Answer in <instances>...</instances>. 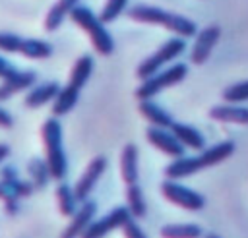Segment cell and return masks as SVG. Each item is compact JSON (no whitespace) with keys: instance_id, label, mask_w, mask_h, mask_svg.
<instances>
[{"instance_id":"8992f818","label":"cell","mask_w":248,"mask_h":238,"mask_svg":"<svg viewBox=\"0 0 248 238\" xmlns=\"http://www.w3.org/2000/svg\"><path fill=\"white\" fill-rule=\"evenodd\" d=\"M186 74H188V66L186 64H174V66H170V68H167L163 72H157L155 75L143 79V83L136 89V97L140 101L151 99L157 93H161V91H165V89L180 83L186 77Z\"/></svg>"},{"instance_id":"f1b7e54d","label":"cell","mask_w":248,"mask_h":238,"mask_svg":"<svg viewBox=\"0 0 248 238\" xmlns=\"http://www.w3.org/2000/svg\"><path fill=\"white\" fill-rule=\"evenodd\" d=\"M23 45V39L14 33H0V50L6 52H19Z\"/></svg>"},{"instance_id":"f546056e","label":"cell","mask_w":248,"mask_h":238,"mask_svg":"<svg viewBox=\"0 0 248 238\" xmlns=\"http://www.w3.org/2000/svg\"><path fill=\"white\" fill-rule=\"evenodd\" d=\"M122 230H124V236H126V238H147V236H145V232H143V230H141V228H140L132 219H130L128 223H124Z\"/></svg>"},{"instance_id":"7a4b0ae2","label":"cell","mask_w":248,"mask_h":238,"mask_svg":"<svg viewBox=\"0 0 248 238\" xmlns=\"http://www.w3.org/2000/svg\"><path fill=\"white\" fill-rule=\"evenodd\" d=\"M128 15L134 21H141V23H153V25H163L165 29L176 33L178 37H194L198 33V27L192 19L180 15V14H172L167 12L163 8H155V6H145V4H136L128 10Z\"/></svg>"},{"instance_id":"d4e9b609","label":"cell","mask_w":248,"mask_h":238,"mask_svg":"<svg viewBox=\"0 0 248 238\" xmlns=\"http://www.w3.org/2000/svg\"><path fill=\"white\" fill-rule=\"evenodd\" d=\"M56 197H58V207L62 215H74L76 213V193L68 184H60L56 188Z\"/></svg>"},{"instance_id":"30bf717a","label":"cell","mask_w":248,"mask_h":238,"mask_svg":"<svg viewBox=\"0 0 248 238\" xmlns=\"http://www.w3.org/2000/svg\"><path fill=\"white\" fill-rule=\"evenodd\" d=\"M145 135H147V141L153 147H157L161 153H165L169 157H174V159L184 157V145L176 139V135L172 132H167V128L151 126V128H147Z\"/></svg>"},{"instance_id":"44dd1931","label":"cell","mask_w":248,"mask_h":238,"mask_svg":"<svg viewBox=\"0 0 248 238\" xmlns=\"http://www.w3.org/2000/svg\"><path fill=\"white\" fill-rule=\"evenodd\" d=\"M161 236L163 238H202L203 230L194 223H174V224H165L161 228Z\"/></svg>"},{"instance_id":"484cf974","label":"cell","mask_w":248,"mask_h":238,"mask_svg":"<svg viewBox=\"0 0 248 238\" xmlns=\"http://www.w3.org/2000/svg\"><path fill=\"white\" fill-rule=\"evenodd\" d=\"M29 168V174H31V180H33V186L35 188H43L45 184H46V178H48V174H50V168H48V163H45L43 159H31L29 161V164H27Z\"/></svg>"},{"instance_id":"836d02e7","label":"cell","mask_w":248,"mask_h":238,"mask_svg":"<svg viewBox=\"0 0 248 238\" xmlns=\"http://www.w3.org/2000/svg\"><path fill=\"white\" fill-rule=\"evenodd\" d=\"M205 238H221V236H217V234H207Z\"/></svg>"},{"instance_id":"3957f363","label":"cell","mask_w":248,"mask_h":238,"mask_svg":"<svg viewBox=\"0 0 248 238\" xmlns=\"http://www.w3.org/2000/svg\"><path fill=\"white\" fill-rule=\"evenodd\" d=\"M70 17H72V21H74L78 27H81V29L89 35V39H91V43H93V46H95V50H97L99 54L108 56V54L114 50L112 35L105 29V23L101 21V17L95 15L87 6H76V8L72 10Z\"/></svg>"},{"instance_id":"ba28073f","label":"cell","mask_w":248,"mask_h":238,"mask_svg":"<svg viewBox=\"0 0 248 238\" xmlns=\"http://www.w3.org/2000/svg\"><path fill=\"white\" fill-rule=\"evenodd\" d=\"M132 219V213H130V209H128V205L126 207H114L110 213H107L103 219H99V221H93L89 226H87V230L81 234V238H103L105 234H108L110 230H114V228H122L124 226V223H128Z\"/></svg>"},{"instance_id":"277c9868","label":"cell","mask_w":248,"mask_h":238,"mask_svg":"<svg viewBox=\"0 0 248 238\" xmlns=\"http://www.w3.org/2000/svg\"><path fill=\"white\" fill-rule=\"evenodd\" d=\"M43 143L46 149V163L50 168V176L56 180H62L68 170V161L62 147V126L56 118H48L41 128Z\"/></svg>"},{"instance_id":"4fadbf2b","label":"cell","mask_w":248,"mask_h":238,"mask_svg":"<svg viewBox=\"0 0 248 238\" xmlns=\"http://www.w3.org/2000/svg\"><path fill=\"white\" fill-rule=\"evenodd\" d=\"M209 118L215 120V122H223V124L248 126V108L246 106H236L234 103L217 104V106L209 108Z\"/></svg>"},{"instance_id":"6da1fadb","label":"cell","mask_w":248,"mask_h":238,"mask_svg":"<svg viewBox=\"0 0 248 238\" xmlns=\"http://www.w3.org/2000/svg\"><path fill=\"white\" fill-rule=\"evenodd\" d=\"M234 149H236L234 141H221L217 145H211L209 149H203L196 157H178L170 164H167L165 176L170 180L192 176L200 170H205V168H211V166L223 163L225 159H229L234 153Z\"/></svg>"},{"instance_id":"cb8c5ba5","label":"cell","mask_w":248,"mask_h":238,"mask_svg":"<svg viewBox=\"0 0 248 238\" xmlns=\"http://www.w3.org/2000/svg\"><path fill=\"white\" fill-rule=\"evenodd\" d=\"M19 52L27 58H48L52 54V46L41 39H23Z\"/></svg>"},{"instance_id":"7c38bea8","label":"cell","mask_w":248,"mask_h":238,"mask_svg":"<svg viewBox=\"0 0 248 238\" xmlns=\"http://www.w3.org/2000/svg\"><path fill=\"white\" fill-rule=\"evenodd\" d=\"M97 211V203L95 201H83V205L74 213L72 223L66 226V230L62 232V238H81V234L87 230V226L93 223Z\"/></svg>"},{"instance_id":"7402d4cb","label":"cell","mask_w":248,"mask_h":238,"mask_svg":"<svg viewBox=\"0 0 248 238\" xmlns=\"http://www.w3.org/2000/svg\"><path fill=\"white\" fill-rule=\"evenodd\" d=\"M78 99H79V91H78V89H74V87H70V85L62 87L60 93H58L56 99H54V104H52L54 116H62V114L70 112V110L76 106Z\"/></svg>"},{"instance_id":"e0dca14e","label":"cell","mask_w":248,"mask_h":238,"mask_svg":"<svg viewBox=\"0 0 248 238\" xmlns=\"http://www.w3.org/2000/svg\"><path fill=\"white\" fill-rule=\"evenodd\" d=\"M140 112H141V116H143L147 122H151V126L170 128V126L174 124L172 116H170L167 110H163L159 104H155L151 99H143V101H140Z\"/></svg>"},{"instance_id":"ac0fdd59","label":"cell","mask_w":248,"mask_h":238,"mask_svg":"<svg viewBox=\"0 0 248 238\" xmlns=\"http://www.w3.org/2000/svg\"><path fill=\"white\" fill-rule=\"evenodd\" d=\"M120 170H122V178L128 186L138 182V176H140V172H138V147L134 143L124 145L122 155H120Z\"/></svg>"},{"instance_id":"5bb4252c","label":"cell","mask_w":248,"mask_h":238,"mask_svg":"<svg viewBox=\"0 0 248 238\" xmlns=\"http://www.w3.org/2000/svg\"><path fill=\"white\" fill-rule=\"evenodd\" d=\"M35 79H37L35 72H19V70H17L12 77H8V79H4V81L0 83V101H6V99H10L14 93L31 87V85L35 83Z\"/></svg>"},{"instance_id":"4dcf8cb0","label":"cell","mask_w":248,"mask_h":238,"mask_svg":"<svg viewBox=\"0 0 248 238\" xmlns=\"http://www.w3.org/2000/svg\"><path fill=\"white\" fill-rule=\"evenodd\" d=\"M16 72H17V70H16L6 58L0 56V77H2V79H8V77H12Z\"/></svg>"},{"instance_id":"d6a6232c","label":"cell","mask_w":248,"mask_h":238,"mask_svg":"<svg viewBox=\"0 0 248 238\" xmlns=\"http://www.w3.org/2000/svg\"><path fill=\"white\" fill-rule=\"evenodd\" d=\"M8 155H10V147H8L6 143H0V163H2Z\"/></svg>"},{"instance_id":"83f0119b","label":"cell","mask_w":248,"mask_h":238,"mask_svg":"<svg viewBox=\"0 0 248 238\" xmlns=\"http://www.w3.org/2000/svg\"><path fill=\"white\" fill-rule=\"evenodd\" d=\"M126 4H128V0H107V4L103 6V10H101V14H99L101 21H103V23L114 21V19L124 12Z\"/></svg>"},{"instance_id":"5b68a950","label":"cell","mask_w":248,"mask_h":238,"mask_svg":"<svg viewBox=\"0 0 248 238\" xmlns=\"http://www.w3.org/2000/svg\"><path fill=\"white\" fill-rule=\"evenodd\" d=\"M186 48V43H184V37H172L169 41H165L151 56H147L136 70L138 77L140 79H147L151 75H155L167 62L174 60L176 56H180Z\"/></svg>"},{"instance_id":"603a6c76","label":"cell","mask_w":248,"mask_h":238,"mask_svg":"<svg viewBox=\"0 0 248 238\" xmlns=\"http://www.w3.org/2000/svg\"><path fill=\"white\" fill-rule=\"evenodd\" d=\"M126 199H128V209L132 213V217H145L147 213V205L143 199V192L138 184H130L126 190Z\"/></svg>"},{"instance_id":"ffe728a7","label":"cell","mask_w":248,"mask_h":238,"mask_svg":"<svg viewBox=\"0 0 248 238\" xmlns=\"http://www.w3.org/2000/svg\"><path fill=\"white\" fill-rule=\"evenodd\" d=\"M91 72H93V58H91L89 54H83L81 58L76 60V64H74V68H72V72H70V81H68V85L74 87V89H78V91H81V87L87 83Z\"/></svg>"},{"instance_id":"1f68e13d","label":"cell","mask_w":248,"mask_h":238,"mask_svg":"<svg viewBox=\"0 0 248 238\" xmlns=\"http://www.w3.org/2000/svg\"><path fill=\"white\" fill-rule=\"evenodd\" d=\"M0 126H2V128H12V126H14L12 114H10L8 110H4L2 106H0Z\"/></svg>"},{"instance_id":"2e32d148","label":"cell","mask_w":248,"mask_h":238,"mask_svg":"<svg viewBox=\"0 0 248 238\" xmlns=\"http://www.w3.org/2000/svg\"><path fill=\"white\" fill-rule=\"evenodd\" d=\"M60 89H62V87H60V83H56V81L43 83V85L31 89V91L25 95V104H27L29 108L43 106V104H46L48 101H54L56 95L60 93Z\"/></svg>"},{"instance_id":"4316f807","label":"cell","mask_w":248,"mask_h":238,"mask_svg":"<svg viewBox=\"0 0 248 238\" xmlns=\"http://www.w3.org/2000/svg\"><path fill=\"white\" fill-rule=\"evenodd\" d=\"M221 95H223V99H225L227 103H234V104L248 101V79H246V81H240V83L229 85Z\"/></svg>"},{"instance_id":"9a60e30c","label":"cell","mask_w":248,"mask_h":238,"mask_svg":"<svg viewBox=\"0 0 248 238\" xmlns=\"http://www.w3.org/2000/svg\"><path fill=\"white\" fill-rule=\"evenodd\" d=\"M176 139L184 145V147H190L194 151H203L205 149V137L202 135V132H198L196 128L188 126V124H180V122H174L170 128H169Z\"/></svg>"},{"instance_id":"d6986e66","label":"cell","mask_w":248,"mask_h":238,"mask_svg":"<svg viewBox=\"0 0 248 238\" xmlns=\"http://www.w3.org/2000/svg\"><path fill=\"white\" fill-rule=\"evenodd\" d=\"M78 2H79V0H58V2L48 10V14H46V17H45V29H46V31H56V29L62 25L64 17L70 15L72 10L78 6Z\"/></svg>"},{"instance_id":"8fae6325","label":"cell","mask_w":248,"mask_h":238,"mask_svg":"<svg viewBox=\"0 0 248 238\" xmlns=\"http://www.w3.org/2000/svg\"><path fill=\"white\" fill-rule=\"evenodd\" d=\"M105 168H107V159H105V157H95V159L87 164L85 172L81 174V178L78 180V184H76V188H74V193H76V199H78V201H81V203L87 201L89 193L93 192V188H95L97 180L101 178V174L105 172Z\"/></svg>"},{"instance_id":"52a82bcc","label":"cell","mask_w":248,"mask_h":238,"mask_svg":"<svg viewBox=\"0 0 248 238\" xmlns=\"http://www.w3.org/2000/svg\"><path fill=\"white\" fill-rule=\"evenodd\" d=\"M161 193L174 205L186 209V211H200L203 205H205V199L202 193L186 188V186H180L176 182H172L170 178L167 182L161 184Z\"/></svg>"},{"instance_id":"9c48e42d","label":"cell","mask_w":248,"mask_h":238,"mask_svg":"<svg viewBox=\"0 0 248 238\" xmlns=\"http://www.w3.org/2000/svg\"><path fill=\"white\" fill-rule=\"evenodd\" d=\"M219 37H221V27L219 25H207V27H203L196 35V41H194V46H192V52H190V60L196 66H202L209 58V54L213 52Z\"/></svg>"}]
</instances>
